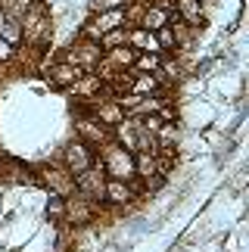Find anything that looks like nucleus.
Returning a JSON list of instances; mask_svg holds the SVG:
<instances>
[{"label": "nucleus", "instance_id": "1", "mask_svg": "<svg viewBox=\"0 0 249 252\" xmlns=\"http://www.w3.org/2000/svg\"><path fill=\"white\" fill-rule=\"evenodd\" d=\"M22 44H28L34 53H44L53 41V16H50V6L44 0H31L28 13L22 22Z\"/></svg>", "mask_w": 249, "mask_h": 252}, {"label": "nucleus", "instance_id": "2", "mask_svg": "<svg viewBox=\"0 0 249 252\" xmlns=\"http://www.w3.org/2000/svg\"><path fill=\"white\" fill-rule=\"evenodd\" d=\"M97 162H100V168L109 181H134V153L119 147L116 140L103 143Z\"/></svg>", "mask_w": 249, "mask_h": 252}, {"label": "nucleus", "instance_id": "3", "mask_svg": "<svg viewBox=\"0 0 249 252\" xmlns=\"http://www.w3.org/2000/svg\"><path fill=\"white\" fill-rule=\"evenodd\" d=\"M62 63H69L75 65L81 75H91V72H97L100 69V63H103V50H100V44H93L88 41V37H75V41L62 50L60 56Z\"/></svg>", "mask_w": 249, "mask_h": 252}, {"label": "nucleus", "instance_id": "4", "mask_svg": "<svg viewBox=\"0 0 249 252\" xmlns=\"http://www.w3.org/2000/svg\"><path fill=\"white\" fill-rule=\"evenodd\" d=\"M93 162H97V150L88 147V143L78 140V137L69 140V143L62 147V153H60V165H62L65 171H69L72 178L84 174V171H88V168L93 165Z\"/></svg>", "mask_w": 249, "mask_h": 252}, {"label": "nucleus", "instance_id": "5", "mask_svg": "<svg viewBox=\"0 0 249 252\" xmlns=\"http://www.w3.org/2000/svg\"><path fill=\"white\" fill-rule=\"evenodd\" d=\"M34 178H41L37 184H44L47 190L53 193V196H60V199H69L72 193H75V178L69 171H65L60 162H50V165H41L37 168Z\"/></svg>", "mask_w": 249, "mask_h": 252}, {"label": "nucleus", "instance_id": "6", "mask_svg": "<svg viewBox=\"0 0 249 252\" xmlns=\"http://www.w3.org/2000/svg\"><path fill=\"white\" fill-rule=\"evenodd\" d=\"M75 137L78 140H84L88 147H93V150H100L103 143H109L112 140V128H106V125H100L93 115H78L75 119Z\"/></svg>", "mask_w": 249, "mask_h": 252}, {"label": "nucleus", "instance_id": "7", "mask_svg": "<svg viewBox=\"0 0 249 252\" xmlns=\"http://www.w3.org/2000/svg\"><path fill=\"white\" fill-rule=\"evenodd\" d=\"M106 174H103V168H100V162H93V165L84 171V174H78L75 178V193H81V196H88L91 202H103V193H106Z\"/></svg>", "mask_w": 249, "mask_h": 252}, {"label": "nucleus", "instance_id": "8", "mask_svg": "<svg viewBox=\"0 0 249 252\" xmlns=\"http://www.w3.org/2000/svg\"><path fill=\"white\" fill-rule=\"evenodd\" d=\"M97 218V202H91L88 196H81V193H72L69 199H65V224L72 227H88L91 221Z\"/></svg>", "mask_w": 249, "mask_h": 252}, {"label": "nucleus", "instance_id": "9", "mask_svg": "<svg viewBox=\"0 0 249 252\" xmlns=\"http://www.w3.org/2000/svg\"><path fill=\"white\" fill-rule=\"evenodd\" d=\"M88 115H93L106 128H116V125L124 122V109L119 106L116 96H93V100H88Z\"/></svg>", "mask_w": 249, "mask_h": 252}, {"label": "nucleus", "instance_id": "10", "mask_svg": "<svg viewBox=\"0 0 249 252\" xmlns=\"http://www.w3.org/2000/svg\"><path fill=\"white\" fill-rule=\"evenodd\" d=\"M137 196H140V184L137 181H106L103 199H106L109 206L124 209V206H131V202H137Z\"/></svg>", "mask_w": 249, "mask_h": 252}, {"label": "nucleus", "instance_id": "11", "mask_svg": "<svg viewBox=\"0 0 249 252\" xmlns=\"http://www.w3.org/2000/svg\"><path fill=\"white\" fill-rule=\"evenodd\" d=\"M44 75H47V84H50V87H60V91H69V87L81 78V72L75 69V65L62 63V60L50 63V65L44 69Z\"/></svg>", "mask_w": 249, "mask_h": 252}, {"label": "nucleus", "instance_id": "12", "mask_svg": "<svg viewBox=\"0 0 249 252\" xmlns=\"http://www.w3.org/2000/svg\"><path fill=\"white\" fill-rule=\"evenodd\" d=\"M175 13H178V22L199 28L206 19V6H203V0H175Z\"/></svg>", "mask_w": 249, "mask_h": 252}, {"label": "nucleus", "instance_id": "13", "mask_svg": "<svg viewBox=\"0 0 249 252\" xmlns=\"http://www.w3.org/2000/svg\"><path fill=\"white\" fill-rule=\"evenodd\" d=\"M134 60H137V50H131L128 44L119 47V50L103 53V65H106L109 72H131L134 69Z\"/></svg>", "mask_w": 249, "mask_h": 252}, {"label": "nucleus", "instance_id": "14", "mask_svg": "<svg viewBox=\"0 0 249 252\" xmlns=\"http://www.w3.org/2000/svg\"><path fill=\"white\" fill-rule=\"evenodd\" d=\"M162 87H165V84H162L159 75H140V72H134L128 94H134V96H159Z\"/></svg>", "mask_w": 249, "mask_h": 252}, {"label": "nucleus", "instance_id": "15", "mask_svg": "<svg viewBox=\"0 0 249 252\" xmlns=\"http://www.w3.org/2000/svg\"><path fill=\"white\" fill-rule=\"evenodd\" d=\"M171 19H175V13H165V9L147 3V6H143V16H140L137 28H143V32H159V28L171 25Z\"/></svg>", "mask_w": 249, "mask_h": 252}, {"label": "nucleus", "instance_id": "16", "mask_svg": "<svg viewBox=\"0 0 249 252\" xmlns=\"http://www.w3.org/2000/svg\"><path fill=\"white\" fill-rule=\"evenodd\" d=\"M69 91L75 96H84V100H93V96H100V91H106V84H103V78L97 72H91V75H81L78 81H75Z\"/></svg>", "mask_w": 249, "mask_h": 252}, {"label": "nucleus", "instance_id": "17", "mask_svg": "<svg viewBox=\"0 0 249 252\" xmlns=\"http://www.w3.org/2000/svg\"><path fill=\"white\" fill-rule=\"evenodd\" d=\"M128 47H131V50H137V53H159L156 34H153V32H143V28H137V25L128 28Z\"/></svg>", "mask_w": 249, "mask_h": 252}, {"label": "nucleus", "instance_id": "18", "mask_svg": "<svg viewBox=\"0 0 249 252\" xmlns=\"http://www.w3.org/2000/svg\"><path fill=\"white\" fill-rule=\"evenodd\" d=\"M153 140H156V153L159 150H175L178 143H181V128H178L175 122H162L159 131L153 134Z\"/></svg>", "mask_w": 249, "mask_h": 252}, {"label": "nucleus", "instance_id": "19", "mask_svg": "<svg viewBox=\"0 0 249 252\" xmlns=\"http://www.w3.org/2000/svg\"><path fill=\"white\" fill-rule=\"evenodd\" d=\"M147 178H159L156 153H134V181H147Z\"/></svg>", "mask_w": 249, "mask_h": 252}, {"label": "nucleus", "instance_id": "20", "mask_svg": "<svg viewBox=\"0 0 249 252\" xmlns=\"http://www.w3.org/2000/svg\"><path fill=\"white\" fill-rule=\"evenodd\" d=\"M31 0H0V13H3L6 22H22Z\"/></svg>", "mask_w": 249, "mask_h": 252}, {"label": "nucleus", "instance_id": "21", "mask_svg": "<svg viewBox=\"0 0 249 252\" xmlns=\"http://www.w3.org/2000/svg\"><path fill=\"white\" fill-rule=\"evenodd\" d=\"M162 65V56L159 53H137V60H134V69L131 72H140V75H156Z\"/></svg>", "mask_w": 249, "mask_h": 252}, {"label": "nucleus", "instance_id": "22", "mask_svg": "<svg viewBox=\"0 0 249 252\" xmlns=\"http://www.w3.org/2000/svg\"><path fill=\"white\" fill-rule=\"evenodd\" d=\"M124 44H128V28H116V32H109V34L100 37V50L103 53L119 50V47H124Z\"/></svg>", "mask_w": 249, "mask_h": 252}, {"label": "nucleus", "instance_id": "23", "mask_svg": "<svg viewBox=\"0 0 249 252\" xmlns=\"http://www.w3.org/2000/svg\"><path fill=\"white\" fill-rule=\"evenodd\" d=\"M0 37H3L9 47H19V44H22V25H19V22H3Z\"/></svg>", "mask_w": 249, "mask_h": 252}, {"label": "nucleus", "instance_id": "24", "mask_svg": "<svg viewBox=\"0 0 249 252\" xmlns=\"http://www.w3.org/2000/svg\"><path fill=\"white\" fill-rule=\"evenodd\" d=\"M131 0H88L91 13H106V9H124Z\"/></svg>", "mask_w": 249, "mask_h": 252}, {"label": "nucleus", "instance_id": "25", "mask_svg": "<svg viewBox=\"0 0 249 252\" xmlns=\"http://www.w3.org/2000/svg\"><path fill=\"white\" fill-rule=\"evenodd\" d=\"M47 218H50V221H62L65 218V199L53 196L50 202H47Z\"/></svg>", "mask_w": 249, "mask_h": 252}, {"label": "nucleus", "instance_id": "26", "mask_svg": "<svg viewBox=\"0 0 249 252\" xmlns=\"http://www.w3.org/2000/svg\"><path fill=\"white\" fill-rule=\"evenodd\" d=\"M9 63H16V47H9L3 37H0V69H6Z\"/></svg>", "mask_w": 249, "mask_h": 252}, {"label": "nucleus", "instance_id": "27", "mask_svg": "<svg viewBox=\"0 0 249 252\" xmlns=\"http://www.w3.org/2000/svg\"><path fill=\"white\" fill-rule=\"evenodd\" d=\"M150 6H159V9H165V13H175V0H147Z\"/></svg>", "mask_w": 249, "mask_h": 252}, {"label": "nucleus", "instance_id": "28", "mask_svg": "<svg viewBox=\"0 0 249 252\" xmlns=\"http://www.w3.org/2000/svg\"><path fill=\"white\" fill-rule=\"evenodd\" d=\"M3 22H6V19H3V13H0V28H3Z\"/></svg>", "mask_w": 249, "mask_h": 252}]
</instances>
